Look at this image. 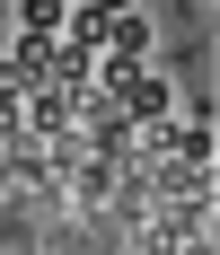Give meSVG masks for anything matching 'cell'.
Returning <instances> with one entry per match:
<instances>
[{
	"label": "cell",
	"instance_id": "cell-4",
	"mask_svg": "<svg viewBox=\"0 0 220 255\" xmlns=\"http://www.w3.org/2000/svg\"><path fill=\"white\" fill-rule=\"evenodd\" d=\"M71 0H18V35H62Z\"/></svg>",
	"mask_w": 220,
	"mask_h": 255
},
{
	"label": "cell",
	"instance_id": "cell-3",
	"mask_svg": "<svg viewBox=\"0 0 220 255\" xmlns=\"http://www.w3.org/2000/svg\"><path fill=\"white\" fill-rule=\"evenodd\" d=\"M88 79H97V53H88V44H62V35H53V88H71V97H79Z\"/></svg>",
	"mask_w": 220,
	"mask_h": 255
},
{
	"label": "cell",
	"instance_id": "cell-2",
	"mask_svg": "<svg viewBox=\"0 0 220 255\" xmlns=\"http://www.w3.org/2000/svg\"><path fill=\"white\" fill-rule=\"evenodd\" d=\"M53 132H71V88H35L26 97V141H53Z\"/></svg>",
	"mask_w": 220,
	"mask_h": 255
},
{
	"label": "cell",
	"instance_id": "cell-1",
	"mask_svg": "<svg viewBox=\"0 0 220 255\" xmlns=\"http://www.w3.org/2000/svg\"><path fill=\"white\" fill-rule=\"evenodd\" d=\"M97 62H123V71H141V62H150V18H141V9L106 18V44H97Z\"/></svg>",
	"mask_w": 220,
	"mask_h": 255
}]
</instances>
